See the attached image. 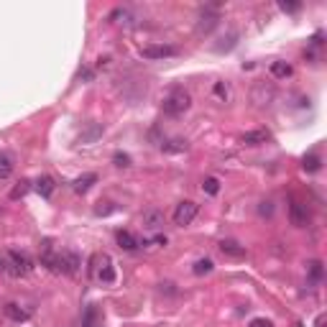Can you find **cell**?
Returning <instances> with one entry per match:
<instances>
[{"instance_id":"cell-24","label":"cell","mask_w":327,"mask_h":327,"mask_svg":"<svg viewBox=\"0 0 327 327\" xmlns=\"http://www.w3.org/2000/svg\"><path fill=\"white\" fill-rule=\"evenodd\" d=\"M220 41H223V44H217V46H215V51H230V49L235 46V41H238V34H235V31H230V34H228V39L223 36Z\"/></svg>"},{"instance_id":"cell-16","label":"cell","mask_w":327,"mask_h":327,"mask_svg":"<svg viewBox=\"0 0 327 327\" xmlns=\"http://www.w3.org/2000/svg\"><path fill=\"white\" fill-rule=\"evenodd\" d=\"M82 327H100V309L97 307H87L85 319H82Z\"/></svg>"},{"instance_id":"cell-20","label":"cell","mask_w":327,"mask_h":327,"mask_svg":"<svg viewBox=\"0 0 327 327\" xmlns=\"http://www.w3.org/2000/svg\"><path fill=\"white\" fill-rule=\"evenodd\" d=\"M307 274H309V281L319 284L322 281V261H309L307 263Z\"/></svg>"},{"instance_id":"cell-26","label":"cell","mask_w":327,"mask_h":327,"mask_svg":"<svg viewBox=\"0 0 327 327\" xmlns=\"http://www.w3.org/2000/svg\"><path fill=\"white\" fill-rule=\"evenodd\" d=\"M113 164H115V167H120V169H125V167H130V156H128V153H123V151H115Z\"/></svg>"},{"instance_id":"cell-28","label":"cell","mask_w":327,"mask_h":327,"mask_svg":"<svg viewBox=\"0 0 327 327\" xmlns=\"http://www.w3.org/2000/svg\"><path fill=\"white\" fill-rule=\"evenodd\" d=\"M279 8H281L284 13H296V11L302 8V3H286V0H281V3H279Z\"/></svg>"},{"instance_id":"cell-6","label":"cell","mask_w":327,"mask_h":327,"mask_svg":"<svg viewBox=\"0 0 327 327\" xmlns=\"http://www.w3.org/2000/svg\"><path fill=\"white\" fill-rule=\"evenodd\" d=\"M289 220H291L294 228H304V225L309 223V210H307V205L291 202V207H289Z\"/></svg>"},{"instance_id":"cell-10","label":"cell","mask_w":327,"mask_h":327,"mask_svg":"<svg viewBox=\"0 0 327 327\" xmlns=\"http://www.w3.org/2000/svg\"><path fill=\"white\" fill-rule=\"evenodd\" d=\"M6 317H11L13 322H29V319H31V312L23 309L21 304L11 302V304H6Z\"/></svg>"},{"instance_id":"cell-8","label":"cell","mask_w":327,"mask_h":327,"mask_svg":"<svg viewBox=\"0 0 327 327\" xmlns=\"http://www.w3.org/2000/svg\"><path fill=\"white\" fill-rule=\"evenodd\" d=\"M143 228H146V230H151V233L161 230V228H164V212H158V210H148V212H143Z\"/></svg>"},{"instance_id":"cell-18","label":"cell","mask_w":327,"mask_h":327,"mask_svg":"<svg viewBox=\"0 0 327 327\" xmlns=\"http://www.w3.org/2000/svg\"><path fill=\"white\" fill-rule=\"evenodd\" d=\"M271 74H274L276 79H286V77L291 74V67H289L286 62H274V64H271Z\"/></svg>"},{"instance_id":"cell-4","label":"cell","mask_w":327,"mask_h":327,"mask_svg":"<svg viewBox=\"0 0 327 327\" xmlns=\"http://www.w3.org/2000/svg\"><path fill=\"white\" fill-rule=\"evenodd\" d=\"M197 210H200V205H197V202H192V200L179 202V205H177V210H174V225H179V228L189 225V223L197 217Z\"/></svg>"},{"instance_id":"cell-15","label":"cell","mask_w":327,"mask_h":327,"mask_svg":"<svg viewBox=\"0 0 327 327\" xmlns=\"http://www.w3.org/2000/svg\"><path fill=\"white\" fill-rule=\"evenodd\" d=\"M302 169H304V172H309V174L319 172V169H322V158H319L317 153H307V156L302 158Z\"/></svg>"},{"instance_id":"cell-11","label":"cell","mask_w":327,"mask_h":327,"mask_svg":"<svg viewBox=\"0 0 327 327\" xmlns=\"http://www.w3.org/2000/svg\"><path fill=\"white\" fill-rule=\"evenodd\" d=\"M115 240H118V246H120L123 251H135V248L141 246V243H138V238H135L133 233H128V230H118Z\"/></svg>"},{"instance_id":"cell-31","label":"cell","mask_w":327,"mask_h":327,"mask_svg":"<svg viewBox=\"0 0 327 327\" xmlns=\"http://www.w3.org/2000/svg\"><path fill=\"white\" fill-rule=\"evenodd\" d=\"M113 210H115V207H102V205H100V207H95V215H110Z\"/></svg>"},{"instance_id":"cell-23","label":"cell","mask_w":327,"mask_h":327,"mask_svg":"<svg viewBox=\"0 0 327 327\" xmlns=\"http://www.w3.org/2000/svg\"><path fill=\"white\" fill-rule=\"evenodd\" d=\"M212 268H215V263H212L210 258H200V261L192 266V271H195L197 276H205V274H210Z\"/></svg>"},{"instance_id":"cell-33","label":"cell","mask_w":327,"mask_h":327,"mask_svg":"<svg viewBox=\"0 0 327 327\" xmlns=\"http://www.w3.org/2000/svg\"><path fill=\"white\" fill-rule=\"evenodd\" d=\"M0 271H8V261L6 258H0Z\"/></svg>"},{"instance_id":"cell-19","label":"cell","mask_w":327,"mask_h":327,"mask_svg":"<svg viewBox=\"0 0 327 327\" xmlns=\"http://www.w3.org/2000/svg\"><path fill=\"white\" fill-rule=\"evenodd\" d=\"M29 189H31V182H29V179H21V182L11 189V195H8V197H11V200H21V197H26V195H29Z\"/></svg>"},{"instance_id":"cell-1","label":"cell","mask_w":327,"mask_h":327,"mask_svg":"<svg viewBox=\"0 0 327 327\" xmlns=\"http://www.w3.org/2000/svg\"><path fill=\"white\" fill-rule=\"evenodd\" d=\"M189 105H192V95H189L184 87H174L167 97H164L161 110L167 113V115H172V118H177V115L187 113V110H189Z\"/></svg>"},{"instance_id":"cell-17","label":"cell","mask_w":327,"mask_h":327,"mask_svg":"<svg viewBox=\"0 0 327 327\" xmlns=\"http://www.w3.org/2000/svg\"><path fill=\"white\" fill-rule=\"evenodd\" d=\"M13 174V158L8 153H0V179H8Z\"/></svg>"},{"instance_id":"cell-14","label":"cell","mask_w":327,"mask_h":327,"mask_svg":"<svg viewBox=\"0 0 327 327\" xmlns=\"http://www.w3.org/2000/svg\"><path fill=\"white\" fill-rule=\"evenodd\" d=\"M100 279L105 284H113L115 281V268H113V258L110 256H102V266H100Z\"/></svg>"},{"instance_id":"cell-9","label":"cell","mask_w":327,"mask_h":327,"mask_svg":"<svg viewBox=\"0 0 327 327\" xmlns=\"http://www.w3.org/2000/svg\"><path fill=\"white\" fill-rule=\"evenodd\" d=\"M271 138V133L266 130V128H258V130H248V133H243V143L246 146H261V143H266Z\"/></svg>"},{"instance_id":"cell-35","label":"cell","mask_w":327,"mask_h":327,"mask_svg":"<svg viewBox=\"0 0 327 327\" xmlns=\"http://www.w3.org/2000/svg\"><path fill=\"white\" fill-rule=\"evenodd\" d=\"M296 327H304V324H302V322H299V324H296Z\"/></svg>"},{"instance_id":"cell-12","label":"cell","mask_w":327,"mask_h":327,"mask_svg":"<svg viewBox=\"0 0 327 327\" xmlns=\"http://www.w3.org/2000/svg\"><path fill=\"white\" fill-rule=\"evenodd\" d=\"M92 184H97V174H82V177L74 179V192L77 195H85V192L92 189Z\"/></svg>"},{"instance_id":"cell-29","label":"cell","mask_w":327,"mask_h":327,"mask_svg":"<svg viewBox=\"0 0 327 327\" xmlns=\"http://www.w3.org/2000/svg\"><path fill=\"white\" fill-rule=\"evenodd\" d=\"M248 327H274V322L271 319H266V317H256V319H251V324Z\"/></svg>"},{"instance_id":"cell-3","label":"cell","mask_w":327,"mask_h":327,"mask_svg":"<svg viewBox=\"0 0 327 327\" xmlns=\"http://www.w3.org/2000/svg\"><path fill=\"white\" fill-rule=\"evenodd\" d=\"M31 268H34V263H31V258L26 253L8 251V271L13 276H26V274H31Z\"/></svg>"},{"instance_id":"cell-7","label":"cell","mask_w":327,"mask_h":327,"mask_svg":"<svg viewBox=\"0 0 327 327\" xmlns=\"http://www.w3.org/2000/svg\"><path fill=\"white\" fill-rule=\"evenodd\" d=\"M220 253L223 256H228V258H246V246H240L238 240H220Z\"/></svg>"},{"instance_id":"cell-25","label":"cell","mask_w":327,"mask_h":327,"mask_svg":"<svg viewBox=\"0 0 327 327\" xmlns=\"http://www.w3.org/2000/svg\"><path fill=\"white\" fill-rule=\"evenodd\" d=\"M202 189H205L207 195H217V192H220V182H217L215 177H207V179L202 182Z\"/></svg>"},{"instance_id":"cell-32","label":"cell","mask_w":327,"mask_h":327,"mask_svg":"<svg viewBox=\"0 0 327 327\" xmlns=\"http://www.w3.org/2000/svg\"><path fill=\"white\" fill-rule=\"evenodd\" d=\"M153 243H158V246H167V235H156V238H153Z\"/></svg>"},{"instance_id":"cell-30","label":"cell","mask_w":327,"mask_h":327,"mask_svg":"<svg viewBox=\"0 0 327 327\" xmlns=\"http://www.w3.org/2000/svg\"><path fill=\"white\" fill-rule=\"evenodd\" d=\"M258 212H261L263 217H271V215H274V205H271V202H261V205H258Z\"/></svg>"},{"instance_id":"cell-21","label":"cell","mask_w":327,"mask_h":327,"mask_svg":"<svg viewBox=\"0 0 327 327\" xmlns=\"http://www.w3.org/2000/svg\"><path fill=\"white\" fill-rule=\"evenodd\" d=\"M161 148L167 151V153H179V151L187 148V141L184 138H172L169 143H161Z\"/></svg>"},{"instance_id":"cell-34","label":"cell","mask_w":327,"mask_h":327,"mask_svg":"<svg viewBox=\"0 0 327 327\" xmlns=\"http://www.w3.org/2000/svg\"><path fill=\"white\" fill-rule=\"evenodd\" d=\"M317 327H322V317H319V319H317Z\"/></svg>"},{"instance_id":"cell-5","label":"cell","mask_w":327,"mask_h":327,"mask_svg":"<svg viewBox=\"0 0 327 327\" xmlns=\"http://www.w3.org/2000/svg\"><path fill=\"white\" fill-rule=\"evenodd\" d=\"M174 54H177L174 46H164V44H151V46L141 49L143 59H167V57H174Z\"/></svg>"},{"instance_id":"cell-2","label":"cell","mask_w":327,"mask_h":327,"mask_svg":"<svg viewBox=\"0 0 327 327\" xmlns=\"http://www.w3.org/2000/svg\"><path fill=\"white\" fill-rule=\"evenodd\" d=\"M220 6L217 3H212V6H205L202 11H200V21H197V36H207L217 23H220V11H217Z\"/></svg>"},{"instance_id":"cell-13","label":"cell","mask_w":327,"mask_h":327,"mask_svg":"<svg viewBox=\"0 0 327 327\" xmlns=\"http://www.w3.org/2000/svg\"><path fill=\"white\" fill-rule=\"evenodd\" d=\"M54 187H57V184H54L51 177H39V179H36V192H39L44 200H49V197L54 195Z\"/></svg>"},{"instance_id":"cell-22","label":"cell","mask_w":327,"mask_h":327,"mask_svg":"<svg viewBox=\"0 0 327 327\" xmlns=\"http://www.w3.org/2000/svg\"><path fill=\"white\" fill-rule=\"evenodd\" d=\"M100 135H102V125H97V123H92V125H90V130L79 135V141H82V143H92V141H97Z\"/></svg>"},{"instance_id":"cell-27","label":"cell","mask_w":327,"mask_h":327,"mask_svg":"<svg viewBox=\"0 0 327 327\" xmlns=\"http://www.w3.org/2000/svg\"><path fill=\"white\" fill-rule=\"evenodd\" d=\"M212 92H215V95H217L220 100H228V95H230V92H228V87H225V82H215Z\"/></svg>"}]
</instances>
